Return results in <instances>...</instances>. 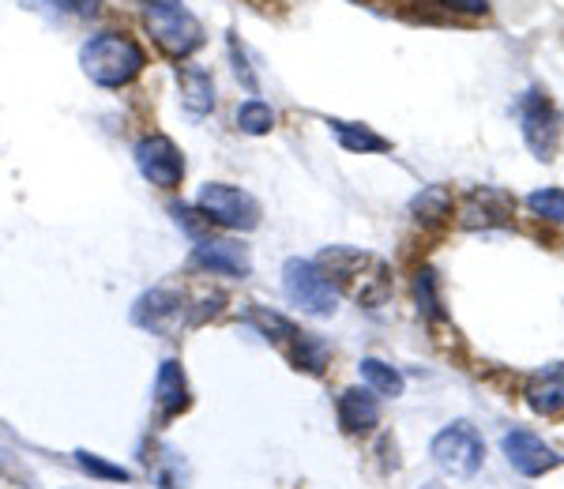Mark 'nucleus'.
Here are the masks:
<instances>
[{"instance_id": "f257e3e1", "label": "nucleus", "mask_w": 564, "mask_h": 489, "mask_svg": "<svg viewBox=\"0 0 564 489\" xmlns=\"http://www.w3.org/2000/svg\"><path fill=\"white\" fill-rule=\"evenodd\" d=\"M316 264L335 283V290L343 286L366 309H377V305H384L391 297V268L380 257H372V252L332 244V249L321 252Z\"/></svg>"}, {"instance_id": "f03ea898", "label": "nucleus", "mask_w": 564, "mask_h": 489, "mask_svg": "<svg viewBox=\"0 0 564 489\" xmlns=\"http://www.w3.org/2000/svg\"><path fill=\"white\" fill-rule=\"evenodd\" d=\"M79 65H84L90 84L124 87L143 72V65H148V53H143V45L135 39H129V34L102 31V34H95V39L84 42V50H79Z\"/></svg>"}, {"instance_id": "7ed1b4c3", "label": "nucleus", "mask_w": 564, "mask_h": 489, "mask_svg": "<svg viewBox=\"0 0 564 489\" xmlns=\"http://www.w3.org/2000/svg\"><path fill=\"white\" fill-rule=\"evenodd\" d=\"M143 23L159 50L174 61H185L204 42V26L181 0H143Z\"/></svg>"}, {"instance_id": "20e7f679", "label": "nucleus", "mask_w": 564, "mask_h": 489, "mask_svg": "<svg viewBox=\"0 0 564 489\" xmlns=\"http://www.w3.org/2000/svg\"><path fill=\"white\" fill-rule=\"evenodd\" d=\"M282 294L308 316H332L339 309V290L324 275L316 260L290 257L282 264Z\"/></svg>"}, {"instance_id": "39448f33", "label": "nucleus", "mask_w": 564, "mask_h": 489, "mask_svg": "<svg viewBox=\"0 0 564 489\" xmlns=\"http://www.w3.org/2000/svg\"><path fill=\"white\" fill-rule=\"evenodd\" d=\"M516 117H520V132L527 140V148L534 151L539 162H553L557 159V148H561V132H564V121L557 113V106L550 102L545 90H527L516 102Z\"/></svg>"}, {"instance_id": "423d86ee", "label": "nucleus", "mask_w": 564, "mask_h": 489, "mask_svg": "<svg viewBox=\"0 0 564 489\" xmlns=\"http://www.w3.org/2000/svg\"><path fill=\"white\" fill-rule=\"evenodd\" d=\"M196 207L204 211L207 222H218V226H226V230H241V233L257 230L263 219L257 196L245 193L238 185H223V181H212V185L199 188Z\"/></svg>"}, {"instance_id": "0eeeda50", "label": "nucleus", "mask_w": 564, "mask_h": 489, "mask_svg": "<svg viewBox=\"0 0 564 489\" xmlns=\"http://www.w3.org/2000/svg\"><path fill=\"white\" fill-rule=\"evenodd\" d=\"M430 456L444 475L475 478L481 470V459H486V445H481V437L475 433V425L470 422H452L433 437Z\"/></svg>"}, {"instance_id": "6e6552de", "label": "nucleus", "mask_w": 564, "mask_h": 489, "mask_svg": "<svg viewBox=\"0 0 564 489\" xmlns=\"http://www.w3.org/2000/svg\"><path fill=\"white\" fill-rule=\"evenodd\" d=\"M135 170L159 188H177L181 177H185V155L177 151V143L170 135H143L135 143Z\"/></svg>"}, {"instance_id": "1a4fd4ad", "label": "nucleus", "mask_w": 564, "mask_h": 489, "mask_svg": "<svg viewBox=\"0 0 564 489\" xmlns=\"http://www.w3.org/2000/svg\"><path fill=\"white\" fill-rule=\"evenodd\" d=\"M185 313H188V305H185V297H181L177 290L154 286V290H148V294L135 297L132 324H135V328H143V332H154V335H170V332H177V324H181V316H185Z\"/></svg>"}, {"instance_id": "9d476101", "label": "nucleus", "mask_w": 564, "mask_h": 489, "mask_svg": "<svg viewBox=\"0 0 564 489\" xmlns=\"http://www.w3.org/2000/svg\"><path fill=\"white\" fill-rule=\"evenodd\" d=\"M500 448H505V456H508V464H512V470H520L523 478L550 475L553 467H561V464H564V456H557V452L545 445L542 437H534L531 430H512V433H505Z\"/></svg>"}, {"instance_id": "9b49d317", "label": "nucleus", "mask_w": 564, "mask_h": 489, "mask_svg": "<svg viewBox=\"0 0 564 489\" xmlns=\"http://www.w3.org/2000/svg\"><path fill=\"white\" fill-rule=\"evenodd\" d=\"M193 268L212 271V275H230V279H249L252 275V257L241 241L226 238H199L193 249Z\"/></svg>"}, {"instance_id": "f8f14e48", "label": "nucleus", "mask_w": 564, "mask_h": 489, "mask_svg": "<svg viewBox=\"0 0 564 489\" xmlns=\"http://www.w3.org/2000/svg\"><path fill=\"white\" fill-rule=\"evenodd\" d=\"M512 207L516 200L505 188L481 185L475 193H467V200L459 207V222L467 226V230H494V226L512 222Z\"/></svg>"}, {"instance_id": "ddd939ff", "label": "nucleus", "mask_w": 564, "mask_h": 489, "mask_svg": "<svg viewBox=\"0 0 564 489\" xmlns=\"http://www.w3.org/2000/svg\"><path fill=\"white\" fill-rule=\"evenodd\" d=\"M154 411H159V422H174L177 414H185L193 406V392H188V377L181 369V361L166 358L159 366V377H154Z\"/></svg>"}, {"instance_id": "4468645a", "label": "nucleus", "mask_w": 564, "mask_h": 489, "mask_svg": "<svg viewBox=\"0 0 564 489\" xmlns=\"http://www.w3.org/2000/svg\"><path fill=\"white\" fill-rule=\"evenodd\" d=\"M523 395H527V406H531L534 414H545V419L561 414L564 411V361L539 369V373L527 380Z\"/></svg>"}, {"instance_id": "2eb2a0df", "label": "nucleus", "mask_w": 564, "mask_h": 489, "mask_svg": "<svg viewBox=\"0 0 564 489\" xmlns=\"http://www.w3.org/2000/svg\"><path fill=\"white\" fill-rule=\"evenodd\" d=\"M380 422V403L369 388H347L339 395V425L343 433H369Z\"/></svg>"}, {"instance_id": "dca6fc26", "label": "nucleus", "mask_w": 564, "mask_h": 489, "mask_svg": "<svg viewBox=\"0 0 564 489\" xmlns=\"http://www.w3.org/2000/svg\"><path fill=\"white\" fill-rule=\"evenodd\" d=\"M181 79V106L193 117H207L215 110V79L204 68H177Z\"/></svg>"}, {"instance_id": "f3484780", "label": "nucleus", "mask_w": 564, "mask_h": 489, "mask_svg": "<svg viewBox=\"0 0 564 489\" xmlns=\"http://www.w3.org/2000/svg\"><path fill=\"white\" fill-rule=\"evenodd\" d=\"M332 132L339 135V143L354 155H377V151H388L391 140H384L380 132H372L369 124H354V121H327Z\"/></svg>"}, {"instance_id": "a211bd4d", "label": "nucleus", "mask_w": 564, "mask_h": 489, "mask_svg": "<svg viewBox=\"0 0 564 489\" xmlns=\"http://www.w3.org/2000/svg\"><path fill=\"white\" fill-rule=\"evenodd\" d=\"M358 373L361 380L369 384L372 395H388V400H395V395H403V373H399L395 366H388V361L380 358H361L358 361Z\"/></svg>"}, {"instance_id": "6ab92c4d", "label": "nucleus", "mask_w": 564, "mask_h": 489, "mask_svg": "<svg viewBox=\"0 0 564 489\" xmlns=\"http://www.w3.org/2000/svg\"><path fill=\"white\" fill-rule=\"evenodd\" d=\"M327 358H332V350H327V343L321 335H313V332L294 335V355H290V361H294L297 369H305V373H324Z\"/></svg>"}, {"instance_id": "aec40b11", "label": "nucleus", "mask_w": 564, "mask_h": 489, "mask_svg": "<svg viewBox=\"0 0 564 489\" xmlns=\"http://www.w3.org/2000/svg\"><path fill=\"white\" fill-rule=\"evenodd\" d=\"M411 211L417 222H441L452 215V193L444 185H430L411 200Z\"/></svg>"}, {"instance_id": "412c9836", "label": "nucleus", "mask_w": 564, "mask_h": 489, "mask_svg": "<svg viewBox=\"0 0 564 489\" xmlns=\"http://www.w3.org/2000/svg\"><path fill=\"white\" fill-rule=\"evenodd\" d=\"M76 467L90 478H102V482H132V470L121 464H109L106 456H95V452L79 448L76 452Z\"/></svg>"}, {"instance_id": "4be33fe9", "label": "nucleus", "mask_w": 564, "mask_h": 489, "mask_svg": "<svg viewBox=\"0 0 564 489\" xmlns=\"http://www.w3.org/2000/svg\"><path fill=\"white\" fill-rule=\"evenodd\" d=\"M245 320H249L252 328H260L263 339H271V343H294V335H297V328L286 320V316L268 313V309H249L245 313Z\"/></svg>"}, {"instance_id": "5701e85b", "label": "nucleus", "mask_w": 564, "mask_h": 489, "mask_svg": "<svg viewBox=\"0 0 564 489\" xmlns=\"http://www.w3.org/2000/svg\"><path fill=\"white\" fill-rule=\"evenodd\" d=\"M238 129L245 135H268L275 129V113H271L268 102H260V98H249V102L238 110Z\"/></svg>"}, {"instance_id": "b1692460", "label": "nucleus", "mask_w": 564, "mask_h": 489, "mask_svg": "<svg viewBox=\"0 0 564 489\" xmlns=\"http://www.w3.org/2000/svg\"><path fill=\"white\" fill-rule=\"evenodd\" d=\"M414 297H417V309L430 316V320H441V316H444L441 290H436V271L433 268H422L414 275Z\"/></svg>"}, {"instance_id": "393cba45", "label": "nucleus", "mask_w": 564, "mask_h": 489, "mask_svg": "<svg viewBox=\"0 0 564 489\" xmlns=\"http://www.w3.org/2000/svg\"><path fill=\"white\" fill-rule=\"evenodd\" d=\"M527 207L545 222H564V188H539L527 196Z\"/></svg>"}, {"instance_id": "a878e982", "label": "nucleus", "mask_w": 564, "mask_h": 489, "mask_svg": "<svg viewBox=\"0 0 564 489\" xmlns=\"http://www.w3.org/2000/svg\"><path fill=\"white\" fill-rule=\"evenodd\" d=\"M170 211H174V219H177V226H185L188 233H193V238H199V230H204L207 226V219H204V211H193V207H185V204H174L170 207Z\"/></svg>"}, {"instance_id": "bb28decb", "label": "nucleus", "mask_w": 564, "mask_h": 489, "mask_svg": "<svg viewBox=\"0 0 564 489\" xmlns=\"http://www.w3.org/2000/svg\"><path fill=\"white\" fill-rule=\"evenodd\" d=\"M57 4L72 15H79V20H90V15L102 12V0H57Z\"/></svg>"}, {"instance_id": "cd10ccee", "label": "nucleus", "mask_w": 564, "mask_h": 489, "mask_svg": "<svg viewBox=\"0 0 564 489\" xmlns=\"http://www.w3.org/2000/svg\"><path fill=\"white\" fill-rule=\"evenodd\" d=\"M444 8H452V12H463V15H481L489 12V0H441Z\"/></svg>"}, {"instance_id": "c85d7f7f", "label": "nucleus", "mask_w": 564, "mask_h": 489, "mask_svg": "<svg viewBox=\"0 0 564 489\" xmlns=\"http://www.w3.org/2000/svg\"><path fill=\"white\" fill-rule=\"evenodd\" d=\"M422 489H444V486H441V482H425Z\"/></svg>"}]
</instances>
